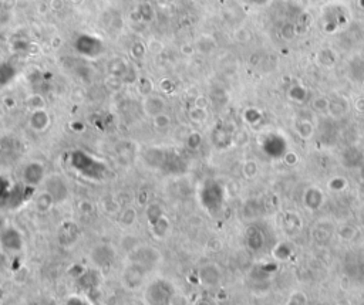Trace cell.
<instances>
[{
  "instance_id": "1",
  "label": "cell",
  "mask_w": 364,
  "mask_h": 305,
  "mask_svg": "<svg viewBox=\"0 0 364 305\" xmlns=\"http://www.w3.org/2000/svg\"><path fill=\"white\" fill-rule=\"evenodd\" d=\"M355 228L353 226H348V224H343V226L338 228L337 236L340 240H344V242H350L355 237Z\"/></svg>"
},
{
  "instance_id": "2",
  "label": "cell",
  "mask_w": 364,
  "mask_h": 305,
  "mask_svg": "<svg viewBox=\"0 0 364 305\" xmlns=\"http://www.w3.org/2000/svg\"><path fill=\"white\" fill-rule=\"evenodd\" d=\"M169 305H188L187 296L182 294H174L169 300Z\"/></svg>"
},
{
  "instance_id": "3",
  "label": "cell",
  "mask_w": 364,
  "mask_h": 305,
  "mask_svg": "<svg viewBox=\"0 0 364 305\" xmlns=\"http://www.w3.org/2000/svg\"><path fill=\"white\" fill-rule=\"evenodd\" d=\"M256 172H258V168H256V165H255L253 162H248L246 166H245V174H246L249 179H250V178H253V176L256 174Z\"/></svg>"
},
{
  "instance_id": "4",
  "label": "cell",
  "mask_w": 364,
  "mask_h": 305,
  "mask_svg": "<svg viewBox=\"0 0 364 305\" xmlns=\"http://www.w3.org/2000/svg\"><path fill=\"white\" fill-rule=\"evenodd\" d=\"M198 305H209V304H208V301H199Z\"/></svg>"
}]
</instances>
